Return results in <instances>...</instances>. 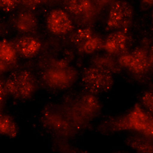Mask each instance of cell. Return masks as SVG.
I'll return each instance as SVG.
<instances>
[{"label":"cell","mask_w":153,"mask_h":153,"mask_svg":"<svg viewBox=\"0 0 153 153\" xmlns=\"http://www.w3.org/2000/svg\"><path fill=\"white\" fill-rule=\"evenodd\" d=\"M143 103L146 105V108H149L150 111H152L153 109V97L151 93L147 94L144 96V98H143Z\"/></svg>","instance_id":"cell-18"},{"label":"cell","mask_w":153,"mask_h":153,"mask_svg":"<svg viewBox=\"0 0 153 153\" xmlns=\"http://www.w3.org/2000/svg\"><path fill=\"white\" fill-rule=\"evenodd\" d=\"M5 82L9 95L17 100L29 99L36 90L35 78L26 70H19L12 72Z\"/></svg>","instance_id":"cell-1"},{"label":"cell","mask_w":153,"mask_h":153,"mask_svg":"<svg viewBox=\"0 0 153 153\" xmlns=\"http://www.w3.org/2000/svg\"><path fill=\"white\" fill-rule=\"evenodd\" d=\"M8 95L5 80L0 79V111L5 106Z\"/></svg>","instance_id":"cell-16"},{"label":"cell","mask_w":153,"mask_h":153,"mask_svg":"<svg viewBox=\"0 0 153 153\" xmlns=\"http://www.w3.org/2000/svg\"><path fill=\"white\" fill-rule=\"evenodd\" d=\"M133 14V9L128 2L121 0L114 2L110 9L107 26L111 29H125L131 24Z\"/></svg>","instance_id":"cell-3"},{"label":"cell","mask_w":153,"mask_h":153,"mask_svg":"<svg viewBox=\"0 0 153 153\" xmlns=\"http://www.w3.org/2000/svg\"><path fill=\"white\" fill-rule=\"evenodd\" d=\"M74 70L63 62H57L47 70L43 74V79L50 87L57 88L65 87L73 80Z\"/></svg>","instance_id":"cell-4"},{"label":"cell","mask_w":153,"mask_h":153,"mask_svg":"<svg viewBox=\"0 0 153 153\" xmlns=\"http://www.w3.org/2000/svg\"><path fill=\"white\" fill-rule=\"evenodd\" d=\"M12 66V65L0 61V74L7 71V70L9 69V68H10V67Z\"/></svg>","instance_id":"cell-20"},{"label":"cell","mask_w":153,"mask_h":153,"mask_svg":"<svg viewBox=\"0 0 153 153\" xmlns=\"http://www.w3.org/2000/svg\"><path fill=\"white\" fill-rule=\"evenodd\" d=\"M71 42L79 50L86 53H91L101 46V40L89 28L80 29L75 32L71 37Z\"/></svg>","instance_id":"cell-6"},{"label":"cell","mask_w":153,"mask_h":153,"mask_svg":"<svg viewBox=\"0 0 153 153\" xmlns=\"http://www.w3.org/2000/svg\"><path fill=\"white\" fill-rule=\"evenodd\" d=\"M119 63L123 66L127 67L133 72L139 74L147 70L150 60L145 50L139 48L131 54L122 56L119 59Z\"/></svg>","instance_id":"cell-5"},{"label":"cell","mask_w":153,"mask_h":153,"mask_svg":"<svg viewBox=\"0 0 153 153\" xmlns=\"http://www.w3.org/2000/svg\"><path fill=\"white\" fill-rule=\"evenodd\" d=\"M44 0H21V3L24 5L26 7L31 8H34L39 5Z\"/></svg>","instance_id":"cell-17"},{"label":"cell","mask_w":153,"mask_h":153,"mask_svg":"<svg viewBox=\"0 0 153 153\" xmlns=\"http://www.w3.org/2000/svg\"><path fill=\"white\" fill-rule=\"evenodd\" d=\"M47 24L49 30L56 34L68 33L74 28L69 16L60 9H55L50 13L48 16Z\"/></svg>","instance_id":"cell-7"},{"label":"cell","mask_w":153,"mask_h":153,"mask_svg":"<svg viewBox=\"0 0 153 153\" xmlns=\"http://www.w3.org/2000/svg\"><path fill=\"white\" fill-rule=\"evenodd\" d=\"M18 56L13 44L6 40H0V61L8 64H14Z\"/></svg>","instance_id":"cell-14"},{"label":"cell","mask_w":153,"mask_h":153,"mask_svg":"<svg viewBox=\"0 0 153 153\" xmlns=\"http://www.w3.org/2000/svg\"><path fill=\"white\" fill-rule=\"evenodd\" d=\"M18 133V127L12 117L0 114V136L14 138Z\"/></svg>","instance_id":"cell-12"},{"label":"cell","mask_w":153,"mask_h":153,"mask_svg":"<svg viewBox=\"0 0 153 153\" xmlns=\"http://www.w3.org/2000/svg\"><path fill=\"white\" fill-rule=\"evenodd\" d=\"M130 124L138 130L143 131L146 134L151 133V124L149 122L148 117L137 109L131 115Z\"/></svg>","instance_id":"cell-13"},{"label":"cell","mask_w":153,"mask_h":153,"mask_svg":"<svg viewBox=\"0 0 153 153\" xmlns=\"http://www.w3.org/2000/svg\"><path fill=\"white\" fill-rule=\"evenodd\" d=\"M21 4V0H0V10L10 12L14 10Z\"/></svg>","instance_id":"cell-15"},{"label":"cell","mask_w":153,"mask_h":153,"mask_svg":"<svg viewBox=\"0 0 153 153\" xmlns=\"http://www.w3.org/2000/svg\"><path fill=\"white\" fill-rule=\"evenodd\" d=\"M13 44L18 54L25 58H33L41 48L40 42L35 38L29 35L17 38Z\"/></svg>","instance_id":"cell-9"},{"label":"cell","mask_w":153,"mask_h":153,"mask_svg":"<svg viewBox=\"0 0 153 153\" xmlns=\"http://www.w3.org/2000/svg\"><path fill=\"white\" fill-rule=\"evenodd\" d=\"M101 1H102V2H108V1H109L110 0H101Z\"/></svg>","instance_id":"cell-22"},{"label":"cell","mask_w":153,"mask_h":153,"mask_svg":"<svg viewBox=\"0 0 153 153\" xmlns=\"http://www.w3.org/2000/svg\"><path fill=\"white\" fill-rule=\"evenodd\" d=\"M14 25L18 32L28 34L33 33L37 29V21L32 12L23 11L16 16Z\"/></svg>","instance_id":"cell-10"},{"label":"cell","mask_w":153,"mask_h":153,"mask_svg":"<svg viewBox=\"0 0 153 153\" xmlns=\"http://www.w3.org/2000/svg\"><path fill=\"white\" fill-rule=\"evenodd\" d=\"M82 81L86 90L92 94L106 92L113 84L112 73L94 66L84 70Z\"/></svg>","instance_id":"cell-2"},{"label":"cell","mask_w":153,"mask_h":153,"mask_svg":"<svg viewBox=\"0 0 153 153\" xmlns=\"http://www.w3.org/2000/svg\"><path fill=\"white\" fill-rule=\"evenodd\" d=\"M130 39L127 33L119 30L110 34L106 40L105 48L110 54L125 53L130 45Z\"/></svg>","instance_id":"cell-8"},{"label":"cell","mask_w":153,"mask_h":153,"mask_svg":"<svg viewBox=\"0 0 153 153\" xmlns=\"http://www.w3.org/2000/svg\"><path fill=\"white\" fill-rule=\"evenodd\" d=\"M143 1L149 5H152L153 3V0H143Z\"/></svg>","instance_id":"cell-21"},{"label":"cell","mask_w":153,"mask_h":153,"mask_svg":"<svg viewBox=\"0 0 153 153\" xmlns=\"http://www.w3.org/2000/svg\"><path fill=\"white\" fill-rule=\"evenodd\" d=\"M8 33V27L3 21L0 20V37L5 36Z\"/></svg>","instance_id":"cell-19"},{"label":"cell","mask_w":153,"mask_h":153,"mask_svg":"<svg viewBox=\"0 0 153 153\" xmlns=\"http://www.w3.org/2000/svg\"><path fill=\"white\" fill-rule=\"evenodd\" d=\"M64 5L68 12L78 16H87L93 8L91 0H65Z\"/></svg>","instance_id":"cell-11"}]
</instances>
